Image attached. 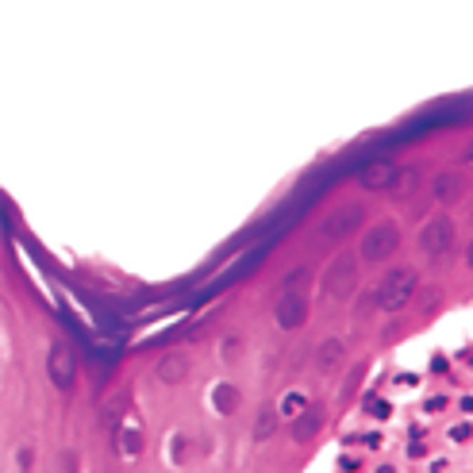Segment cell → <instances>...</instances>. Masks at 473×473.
<instances>
[{"label": "cell", "instance_id": "cell-11", "mask_svg": "<svg viewBox=\"0 0 473 473\" xmlns=\"http://www.w3.org/2000/svg\"><path fill=\"white\" fill-rule=\"evenodd\" d=\"M458 193H462V181L454 174H439L435 185H431V197H435L439 204H454V200H458Z\"/></svg>", "mask_w": 473, "mask_h": 473}, {"label": "cell", "instance_id": "cell-16", "mask_svg": "<svg viewBox=\"0 0 473 473\" xmlns=\"http://www.w3.org/2000/svg\"><path fill=\"white\" fill-rule=\"evenodd\" d=\"M285 412H297V408H304V396H297V393H289V396H285Z\"/></svg>", "mask_w": 473, "mask_h": 473}, {"label": "cell", "instance_id": "cell-2", "mask_svg": "<svg viewBox=\"0 0 473 473\" xmlns=\"http://www.w3.org/2000/svg\"><path fill=\"white\" fill-rule=\"evenodd\" d=\"M323 297L331 300H346L350 292H354L358 285V262L350 254H339L335 262H328V270H323Z\"/></svg>", "mask_w": 473, "mask_h": 473}, {"label": "cell", "instance_id": "cell-20", "mask_svg": "<svg viewBox=\"0 0 473 473\" xmlns=\"http://www.w3.org/2000/svg\"><path fill=\"white\" fill-rule=\"evenodd\" d=\"M466 158H469V162H473V143H469V146H466Z\"/></svg>", "mask_w": 473, "mask_h": 473}, {"label": "cell", "instance_id": "cell-15", "mask_svg": "<svg viewBox=\"0 0 473 473\" xmlns=\"http://www.w3.org/2000/svg\"><path fill=\"white\" fill-rule=\"evenodd\" d=\"M138 446H143L138 431H135V427H127V431H124V451H127V454H138Z\"/></svg>", "mask_w": 473, "mask_h": 473}, {"label": "cell", "instance_id": "cell-14", "mask_svg": "<svg viewBox=\"0 0 473 473\" xmlns=\"http://www.w3.org/2000/svg\"><path fill=\"white\" fill-rule=\"evenodd\" d=\"M342 362V342L339 339H328L320 346V370H331V365Z\"/></svg>", "mask_w": 473, "mask_h": 473}, {"label": "cell", "instance_id": "cell-9", "mask_svg": "<svg viewBox=\"0 0 473 473\" xmlns=\"http://www.w3.org/2000/svg\"><path fill=\"white\" fill-rule=\"evenodd\" d=\"M320 427H323V408H304V412L297 415V423H292V439H297V443H308Z\"/></svg>", "mask_w": 473, "mask_h": 473}, {"label": "cell", "instance_id": "cell-12", "mask_svg": "<svg viewBox=\"0 0 473 473\" xmlns=\"http://www.w3.org/2000/svg\"><path fill=\"white\" fill-rule=\"evenodd\" d=\"M212 404H216L219 415H231L235 408H239V385H216V393H212Z\"/></svg>", "mask_w": 473, "mask_h": 473}, {"label": "cell", "instance_id": "cell-6", "mask_svg": "<svg viewBox=\"0 0 473 473\" xmlns=\"http://www.w3.org/2000/svg\"><path fill=\"white\" fill-rule=\"evenodd\" d=\"M273 320H277V328H281V331H297L300 323L308 320L304 292H285V297L277 300V308H273Z\"/></svg>", "mask_w": 473, "mask_h": 473}, {"label": "cell", "instance_id": "cell-19", "mask_svg": "<svg viewBox=\"0 0 473 473\" xmlns=\"http://www.w3.org/2000/svg\"><path fill=\"white\" fill-rule=\"evenodd\" d=\"M466 262L473 266V242H469V250H466Z\"/></svg>", "mask_w": 473, "mask_h": 473}, {"label": "cell", "instance_id": "cell-10", "mask_svg": "<svg viewBox=\"0 0 473 473\" xmlns=\"http://www.w3.org/2000/svg\"><path fill=\"white\" fill-rule=\"evenodd\" d=\"M185 373H189V358L185 354H166L158 362V381L162 385H177V381H185Z\"/></svg>", "mask_w": 473, "mask_h": 473}, {"label": "cell", "instance_id": "cell-18", "mask_svg": "<svg viewBox=\"0 0 473 473\" xmlns=\"http://www.w3.org/2000/svg\"><path fill=\"white\" fill-rule=\"evenodd\" d=\"M235 350H239V342L227 339V342H223V358H235Z\"/></svg>", "mask_w": 473, "mask_h": 473}, {"label": "cell", "instance_id": "cell-1", "mask_svg": "<svg viewBox=\"0 0 473 473\" xmlns=\"http://www.w3.org/2000/svg\"><path fill=\"white\" fill-rule=\"evenodd\" d=\"M415 289H420V277H415V270L401 266V270L385 273V281L377 285V304L389 308V312H396V308H404L408 300H412Z\"/></svg>", "mask_w": 473, "mask_h": 473}, {"label": "cell", "instance_id": "cell-7", "mask_svg": "<svg viewBox=\"0 0 473 473\" xmlns=\"http://www.w3.org/2000/svg\"><path fill=\"white\" fill-rule=\"evenodd\" d=\"M365 219V208L362 204H342V208H335L328 219H323V235H331V239H342V235L358 231Z\"/></svg>", "mask_w": 473, "mask_h": 473}, {"label": "cell", "instance_id": "cell-3", "mask_svg": "<svg viewBox=\"0 0 473 473\" xmlns=\"http://www.w3.org/2000/svg\"><path fill=\"white\" fill-rule=\"evenodd\" d=\"M396 247H401V227L393 219H385V223H377L373 231L362 235V262H385Z\"/></svg>", "mask_w": 473, "mask_h": 473}, {"label": "cell", "instance_id": "cell-8", "mask_svg": "<svg viewBox=\"0 0 473 473\" xmlns=\"http://www.w3.org/2000/svg\"><path fill=\"white\" fill-rule=\"evenodd\" d=\"M362 189L370 193H381V189H393L396 181H401V166H393V162H373V166L362 169Z\"/></svg>", "mask_w": 473, "mask_h": 473}, {"label": "cell", "instance_id": "cell-13", "mask_svg": "<svg viewBox=\"0 0 473 473\" xmlns=\"http://www.w3.org/2000/svg\"><path fill=\"white\" fill-rule=\"evenodd\" d=\"M273 431H277V412H273V408H262V412H258V423H254V439H258V443H266Z\"/></svg>", "mask_w": 473, "mask_h": 473}, {"label": "cell", "instance_id": "cell-17", "mask_svg": "<svg viewBox=\"0 0 473 473\" xmlns=\"http://www.w3.org/2000/svg\"><path fill=\"white\" fill-rule=\"evenodd\" d=\"M20 473H31V446L20 451Z\"/></svg>", "mask_w": 473, "mask_h": 473}, {"label": "cell", "instance_id": "cell-5", "mask_svg": "<svg viewBox=\"0 0 473 473\" xmlns=\"http://www.w3.org/2000/svg\"><path fill=\"white\" fill-rule=\"evenodd\" d=\"M451 242H454V223L446 216H435L431 223H423V231H420L423 254L439 258V254H446V250H451Z\"/></svg>", "mask_w": 473, "mask_h": 473}, {"label": "cell", "instance_id": "cell-4", "mask_svg": "<svg viewBox=\"0 0 473 473\" xmlns=\"http://www.w3.org/2000/svg\"><path fill=\"white\" fill-rule=\"evenodd\" d=\"M46 373H51V381L58 389H73V381H77V354L66 346V342H54L51 354H46Z\"/></svg>", "mask_w": 473, "mask_h": 473}]
</instances>
